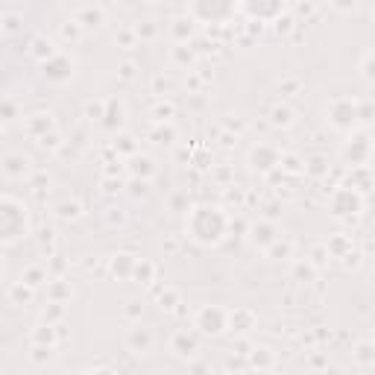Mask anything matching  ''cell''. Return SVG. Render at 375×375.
<instances>
[{
	"label": "cell",
	"mask_w": 375,
	"mask_h": 375,
	"mask_svg": "<svg viewBox=\"0 0 375 375\" xmlns=\"http://www.w3.org/2000/svg\"><path fill=\"white\" fill-rule=\"evenodd\" d=\"M369 18H372V24H375V6H372V12H369Z\"/></svg>",
	"instance_id": "74e56055"
},
{
	"label": "cell",
	"mask_w": 375,
	"mask_h": 375,
	"mask_svg": "<svg viewBox=\"0 0 375 375\" xmlns=\"http://www.w3.org/2000/svg\"><path fill=\"white\" fill-rule=\"evenodd\" d=\"M74 21L83 26V30H100V26L109 21V12L103 6H79L74 12Z\"/></svg>",
	"instance_id": "9a60e30c"
},
{
	"label": "cell",
	"mask_w": 375,
	"mask_h": 375,
	"mask_svg": "<svg viewBox=\"0 0 375 375\" xmlns=\"http://www.w3.org/2000/svg\"><path fill=\"white\" fill-rule=\"evenodd\" d=\"M21 281H24L26 288H33V290H35V288H42L44 281H47V273L42 270V267H30V270H24Z\"/></svg>",
	"instance_id": "484cf974"
},
{
	"label": "cell",
	"mask_w": 375,
	"mask_h": 375,
	"mask_svg": "<svg viewBox=\"0 0 375 375\" xmlns=\"http://www.w3.org/2000/svg\"><path fill=\"white\" fill-rule=\"evenodd\" d=\"M276 240H278V229H276L273 223L258 220V223L249 226V244L256 247V249H270Z\"/></svg>",
	"instance_id": "4fadbf2b"
},
{
	"label": "cell",
	"mask_w": 375,
	"mask_h": 375,
	"mask_svg": "<svg viewBox=\"0 0 375 375\" xmlns=\"http://www.w3.org/2000/svg\"><path fill=\"white\" fill-rule=\"evenodd\" d=\"M129 170H132V176H135V179H150L153 176V158L150 156H132L129 158Z\"/></svg>",
	"instance_id": "d6986e66"
},
{
	"label": "cell",
	"mask_w": 375,
	"mask_h": 375,
	"mask_svg": "<svg viewBox=\"0 0 375 375\" xmlns=\"http://www.w3.org/2000/svg\"><path fill=\"white\" fill-rule=\"evenodd\" d=\"M176 302H179V293L173 290V288H165V293L158 297V305H162L165 311H173V308H176Z\"/></svg>",
	"instance_id": "f546056e"
},
{
	"label": "cell",
	"mask_w": 375,
	"mask_h": 375,
	"mask_svg": "<svg viewBox=\"0 0 375 375\" xmlns=\"http://www.w3.org/2000/svg\"><path fill=\"white\" fill-rule=\"evenodd\" d=\"M323 165H326L323 158H311V167H308V170L317 173V176H319V173H326V167H323Z\"/></svg>",
	"instance_id": "8d00e7d4"
},
{
	"label": "cell",
	"mask_w": 375,
	"mask_h": 375,
	"mask_svg": "<svg viewBox=\"0 0 375 375\" xmlns=\"http://www.w3.org/2000/svg\"><path fill=\"white\" fill-rule=\"evenodd\" d=\"M240 12V3H223V0H197L188 6V15L197 24H226Z\"/></svg>",
	"instance_id": "3957f363"
},
{
	"label": "cell",
	"mask_w": 375,
	"mask_h": 375,
	"mask_svg": "<svg viewBox=\"0 0 375 375\" xmlns=\"http://www.w3.org/2000/svg\"><path fill=\"white\" fill-rule=\"evenodd\" d=\"M326 120L328 126L340 129V132H355L358 120H360V106L352 97H334L326 106Z\"/></svg>",
	"instance_id": "277c9868"
},
{
	"label": "cell",
	"mask_w": 375,
	"mask_h": 375,
	"mask_svg": "<svg viewBox=\"0 0 375 375\" xmlns=\"http://www.w3.org/2000/svg\"><path fill=\"white\" fill-rule=\"evenodd\" d=\"M194 328L206 338H220V334L229 328V311L220 305H203L194 317Z\"/></svg>",
	"instance_id": "5b68a950"
},
{
	"label": "cell",
	"mask_w": 375,
	"mask_h": 375,
	"mask_svg": "<svg viewBox=\"0 0 375 375\" xmlns=\"http://www.w3.org/2000/svg\"><path fill=\"white\" fill-rule=\"evenodd\" d=\"M53 129V120H50V115H33L30 120H26V132H30L33 138H47V132Z\"/></svg>",
	"instance_id": "ac0fdd59"
},
{
	"label": "cell",
	"mask_w": 375,
	"mask_h": 375,
	"mask_svg": "<svg viewBox=\"0 0 375 375\" xmlns=\"http://www.w3.org/2000/svg\"><path fill=\"white\" fill-rule=\"evenodd\" d=\"M56 358V346H33V360L35 364H50V360Z\"/></svg>",
	"instance_id": "f1b7e54d"
},
{
	"label": "cell",
	"mask_w": 375,
	"mask_h": 375,
	"mask_svg": "<svg viewBox=\"0 0 375 375\" xmlns=\"http://www.w3.org/2000/svg\"><path fill=\"white\" fill-rule=\"evenodd\" d=\"M126 349L135 355H150L156 349V334L150 326H132L126 331Z\"/></svg>",
	"instance_id": "7c38bea8"
},
{
	"label": "cell",
	"mask_w": 375,
	"mask_h": 375,
	"mask_svg": "<svg viewBox=\"0 0 375 375\" xmlns=\"http://www.w3.org/2000/svg\"><path fill=\"white\" fill-rule=\"evenodd\" d=\"M30 156L24 153H6L3 156V176L12 182H21L24 176H30Z\"/></svg>",
	"instance_id": "5bb4252c"
},
{
	"label": "cell",
	"mask_w": 375,
	"mask_h": 375,
	"mask_svg": "<svg viewBox=\"0 0 375 375\" xmlns=\"http://www.w3.org/2000/svg\"><path fill=\"white\" fill-rule=\"evenodd\" d=\"M270 120H273V126H285L288 129L293 124V109H290V106H273Z\"/></svg>",
	"instance_id": "4316f807"
},
{
	"label": "cell",
	"mask_w": 375,
	"mask_h": 375,
	"mask_svg": "<svg viewBox=\"0 0 375 375\" xmlns=\"http://www.w3.org/2000/svg\"><path fill=\"white\" fill-rule=\"evenodd\" d=\"M79 375H115L109 367H91V369H83Z\"/></svg>",
	"instance_id": "e575fe53"
},
{
	"label": "cell",
	"mask_w": 375,
	"mask_h": 375,
	"mask_svg": "<svg viewBox=\"0 0 375 375\" xmlns=\"http://www.w3.org/2000/svg\"><path fill=\"white\" fill-rule=\"evenodd\" d=\"M328 208H331L334 217H340V220L343 217H355V214L364 211V197L358 194V188L343 185V188H338V191L331 194Z\"/></svg>",
	"instance_id": "52a82bcc"
},
{
	"label": "cell",
	"mask_w": 375,
	"mask_h": 375,
	"mask_svg": "<svg viewBox=\"0 0 375 375\" xmlns=\"http://www.w3.org/2000/svg\"><path fill=\"white\" fill-rule=\"evenodd\" d=\"M167 349H170L173 358L191 360V358H197V352H199V340H197V334H194V331L179 328V331H173V338H170V343H167Z\"/></svg>",
	"instance_id": "9c48e42d"
},
{
	"label": "cell",
	"mask_w": 375,
	"mask_h": 375,
	"mask_svg": "<svg viewBox=\"0 0 375 375\" xmlns=\"http://www.w3.org/2000/svg\"><path fill=\"white\" fill-rule=\"evenodd\" d=\"M33 346H56V326L47 323V326H38L33 328Z\"/></svg>",
	"instance_id": "44dd1931"
},
{
	"label": "cell",
	"mask_w": 375,
	"mask_h": 375,
	"mask_svg": "<svg viewBox=\"0 0 375 375\" xmlns=\"http://www.w3.org/2000/svg\"><path fill=\"white\" fill-rule=\"evenodd\" d=\"M135 33H138V35H147V38H153V35H156V26H153V21H144V26H135Z\"/></svg>",
	"instance_id": "836d02e7"
},
{
	"label": "cell",
	"mask_w": 375,
	"mask_h": 375,
	"mask_svg": "<svg viewBox=\"0 0 375 375\" xmlns=\"http://www.w3.org/2000/svg\"><path fill=\"white\" fill-rule=\"evenodd\" d=\"M278 150L273 144H258V147H252L249 150V167L256 170V173H270L278 167Z\"/></svg>",
	"instance_id": "8fae6325"
},
{
	"label": "cell",
	"mask_w": 375,
	"mask_h": 375,
	"mask_svg": "<svg viewBox=\"0 0 375 375\" xmlns=\"http://www.w3.org/2000/svg\"><path fill=\"white\" fill-rule=\"evenodd\" d=\"M56 53H59L56 44H53L50 38H44V35H38L35 42H33V56H35L38 62H47L50 56H56Z\"/></svg>",
	"instance_id": "7402d4cb"
},
{
	"label": "cell",
	"mask_w": 375,
	"mask_h": 375,
	"mask_svg": "<svg viewBox=\"0 0 375 375\" xmlns=\"http://www.w3.org/2000/svg\"><path fill=\"white\" fill-rule=\"evenodd\" d=\"M106 106H109V112L103 115V126H109V129L117 126L120 129V126H124V106H120L117 100H109Z\"/></svg>",
	"instance_id": "603a6c76"
},
{
	"label": "cell",
	"mask_w": 375,
	"mask_h": 375,
	"mask_svg": "<svg viewBox=\"0 0 375 375\" xmlns=\"http://www.w3.org/2000/svg\"><path fill=\"white\" fill-rule=\"evenodd\" d=\"M115 147H120V153H126L129 158H132V156H138V147L132 144V138H129V135H120V138L115 141Z\"/></svg>",
	"instance_id": "1f68e13d"
},
{
	"label": "cell",
	"mask_w": 375,
	"mask_h": 375,
	"mask_svg": "<svg viewBox=\"0 0 375 375\" xmlns=\"http://www.w3.org/2000/svg\"><path fill=\"white\" fill-rule=\"evenodd\" d=\"M6 293H9V302H12V305H24L26 299L33 297V288H26L24 281H15V285H9Z\"/></svg>",
	"instance_id": "d4e9b609"
},
{
	"label": "cell",
	"mask_w": 375,
	"mask_h": 375,
	"mask_svg": "<svg viewBox=\"0 0 375 375\" xmlns=\"http://www.w3.org/2000/svg\"><path fill=\"white\" fill-rule=\"evenodd\" d=\"M369 156H372L369 135H364V132H352V135L346 138V144H343V158L349 165H367Z\"/></svg>",
	"instance_id": "ba28073f"
},
{
	"label": "cell",
	"mask_w": 375,
	"mask_h": 375,
	"mask_svg": "<svg viewBox=\"0 0 375 375\" xmlns=\"http://www.w3.org/2000/svg\"><path fill=\"white\" fill-rule=\"evenodd\" d=\"M267 364V360H270V349H256V355H252V364Z\"/></svg>",
	"instance_id": "d590c367"
},
{
	"label": "cell",
	"mask_w": 375,
	"mask_h": 375,
	"mask_svg": "<svg viewBox=\"0 0 375 375\" xmlns=\"http://www.w3.org/2000/svg\"><path fill=\"white\" fill-rule=\"evenodd\" d=\"M15 30H18V18L3 12V33H15Z\"/></svg>",
	"instance_id": "d6a6232c"
},
{
	"label": "cell",
	"mask_w": 375,
	"mask_h": 375,
	"mask_svg": "<svg viewBox=\"0 0 375 375\" xmlns=\"http://www.w3.org/2000/svg\"><path fill=\"white\" fill-rule=\"evenodd\" d=\"M79 211H83V208H79V203H62L56 214H59L62 220H76V217H79Z\"/></svg>",
	"instance_id": "4dcf8cb0"
},
{
	"label": "cell",
	"mask_w": 375,
	"mask_h": 375,
	"mask_svg": "<svg viewBox=\"0 0 375 375\" xmlns=\"http://www.w3.org/2000/svg\"><path fill=\"white\" fill-rule=\"evenodd\" d=\"M135 264H138L135 256H129V252H117L115 258H109V273L115 278H132V273H135Z\"/></svg>",
	"instance_id": "2e32d148"
},
{
	"label": "cell",
	"mask_w": 375,
	"mask_h": 375,
	"mask_svg": "<svg viewBox=\"0 0 375 375\" xmlns=\"http://www.w3.org/2000/svg\"><path fill=\"white\" fill-rule=\"evenodd\" d=\"M76 74V62L71 53H65L59 50L56 56H50L47 62H42V76L47 79L50 85H65V83H71Z\"/></svg>",
	"instance_id": "8992f818"
},
{
	"label": "cell",
	"mask_w": 375,
	"mask_h": 375,
	"mask_svg": "<svg viewBox=\"0 0 375 375\" xmlns=\"http://www.w3.org/2000/svg\"><path fill=\"white\" fill-rule=\"evenodd\" d=\"M33 223H30V208L24 206V199L3 194L0 197V244L15 247L24 238H30Z\"/></svg>",
	"instance_id": "7a4b0ae2"
},
{
	"label": "cell",
	"mask_w": 375,
	"mask_h": 375,
	"mask_svg": "<svg viewBox=\"0 0 375 375\" xmlns=\"http://www.w3.org/2000/svg\"><path fill=\"white\" fill-rule=\"evenodd\" d=\"M194 24H197V21L185 12V18L170 21V33L176 35V42H188V38H191V33H194Z\"/></svg>",
	"instance_id": "ffe728a7"
},
{
	"label": "cell",
	"mask_w": 375,
	"mask_h": 375,
	"mask_svg": "<svg viewBox=\"0 0 375 375\" xmlns=\"http://www.w3.org/2000/svg\"><path fill=\"white\" fill-rule=\"evenodd\" d=\"M240 12L244 15H249L252 21H258V24H273V21H281V15L288 12L285 3H240Z\"/></svg>",
	"instance_id": "30bf717a"
},
{
	"label": "cell",
	"mask_w": 375,
	"mask_h": 375,
	"mask_svg": "<svg viewBox=\"0 0 375 375\" xmlns=\"http://www.w3.org/2000/svg\"><path fill=\"white\" fill-rule=\"evenodd\" d=\"M71 297H74V288L65 278H56V281H50V285H47V299L50 302L65 305V302H71Z\"/></svg>",
	"instance_id": "e0dca14e"
},
{
	"label": "cell",
	"mask_w": 375,
	"mask_h": 375,
	"mask_svg": "<svg viewBox=\"0 0 375 375\" xmlns=\"http://www.w3.org/2000/svg\"><path fill=\"white\" fill-rule=\"evenodd\" d=\"M360 76L367 79V83H375V50H369L364 59H360Z\"/></svg>",
	"instance_id": "83f0119b"
},
{
	"label": "cell",
	"mask_w": 375,
	"mask_h": 375,
	"mask_svg": "<svg viewBox=\"0 0 375 375\" xmlns=\"http://www.w3.org/2000/svg\"><path fill=\"white\" fill-rule=\"evenodd\" d=\"M226 232H229V217L220 206L211 203H197L185 214V235L194 240L197 247H217L223 244Z\"/></svg>",
	"instance_id": "6da1fadb"
},
{
	"label": "cell",
	"mask_w": 375,
	"mask_h": 375,
	"mask_svg": "<svg viewBox=\"0 0 375 375\" xmlns=\"http://www.w3.org/2000/svg\"><path fill=\"white\" fill-rule=\"evenodd\" d=\"M132 278H135L138 285H150V281L156 278V264L147 261V258H141V261L135 264V273H132Z\"/></svg>",
	"instance_id": "cb8c5ba5"
}]
</instances>
